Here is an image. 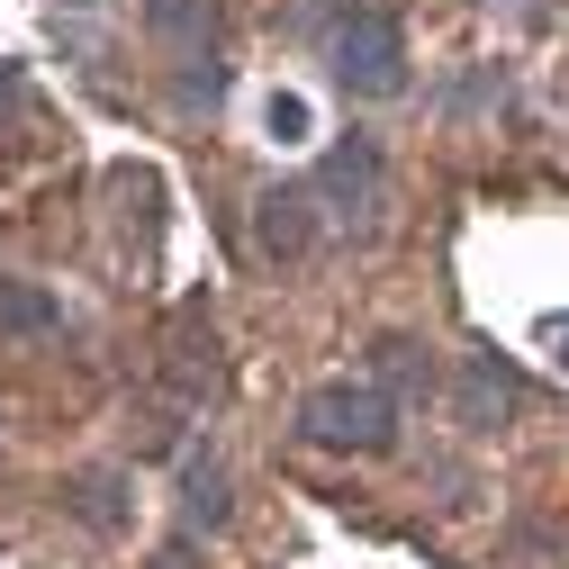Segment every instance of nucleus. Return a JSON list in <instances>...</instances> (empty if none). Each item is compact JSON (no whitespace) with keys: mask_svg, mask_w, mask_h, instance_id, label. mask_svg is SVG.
I'll return each mask as SVG.
<instances>
[{"mask_svg":"<svg viewBox=\"0 0 569 569\" xmlns=\"http://www.w3.org/2000/svg\"><path fill=\"white\" fill-rule=\"evenodd\" d=\"M154 569H190V542H172V551H163V560H154Z\"/></svg>","mask_w":569,"mask_h":569,"instance_id":"nucleus-9","label":"nucleus"},{"mask_svg":"<svg viewBox=\"0 0 569 569\" xmlns=\"http://www.w3.org/2000/svg\"><path fill=\"white\" fill-rule=\"evenodd\" d=\"M0 326H10V335H54L63 308L46 290H28V280H0Z\"/></svg>","mask_w":569,"mask_h":569,"instance_id":"nucleus-5","label":"nucleus"},{"mask_svg":"<svg viewBox=\"0 0 569 569\" xmlns=\"http://www.w3.org/2000/svg\"><path fill=\"white\" fill-rule=\"evenodd\" d=\"M560 343H569V326H560Z\"/></svg>","mask_w":569,"mask_h":569,"instance_id":"nucleus-10","label":"nucleus"},{"mask_svg":"<svg viewBox=\"0 0 569 569\" xmlns=\"http://www.w3.org/2000/svg\"><path fill=\"white\" fill-rule=\"evenodd\" d=\"M326 63H335V82H343V91H362V100L407 91V37H398L389 10H352V19H335Z\"/></svg>","mask_w":569,"mask_h":569,"instance_id":"nucleus-1","label":"nucleus"},{"mask_svg":"<svg viewBox=\"0 0 569 569\" xmlns=\"http://www.w3.org/2000/svg\"><path fill=\"white\" fill-rule=\"evenodd\" d=\"M154 28L190 46V37H208V28H218V10H208V0H154Z\"/></svg>","mask_w":569,"mask_h":569,"instance_id":"nucleus-6","label":"nucleus"},{"mask_svg":"<svg viewBox=\"0 0 569 569\" xmlns=\"http://www.w3.org/2000/svg\"><path fill=\"white\" fill-rule=\"evenodd\" d=\"M317 190L343 199L335 218H371V199H380V154H371V146H335L326 172H317Z\"/></svg>","mask_w":569,"mask_h":569,"instance_id":"nucleus-3","label":"nucleus"},{"mask_svg":"<svg viewBox=\"0 0 569 569\" xmlns=\"http://www.w3.org/2000/svg\"><path fill=\"white\" fill-rule=\"evenodd\" d=\"M308 208H317V190H271L262 199V253H280V262H299L308 253V236H317V218H308Z\"/></svg>","mask_w":569,"mask_h":569,"instance_id":"nucleus-4","label":"nucleus"},{"mask_svg":"<svg viewBox=\"0 0 569 569\" xmlns=\"http://www.w3.org/2000/svg\"><path fill=\"white\" fill-rule=\"evenodd\" d=\"M190 516H208V525L227 516V470L218 461H190Z\"/></svg>","mask_w":569,"mask_h":569,"instance_id":"nucleus-7","label":"nucleus"},{"mask_svg":"<svg viewBox=\"0 0 569 569\" xmlns=\"http://www.w3.org/2000/svg\"><path fill=\"white\" fill-rule=\"evenodd\" d=\"M73 497H82V516H91V525H118V479H109V470H91Z\"/></svg>","mask_w":569,"mask_h":569,"instance_id":"nucleus-8","label":"nucleus"},{"mask_svg":"<svg viewBox=\"0 0 569 569\" xmlns=\"http://www.w3.org/2000/svg\"><path fill=\"white\" fill-rule=\"evenodd\" d=\"M299 425H308V443H326V452H380L389 443V398L335 380V389H317L299 407Z\"/></svg>","mask_w":569,"mask_h":569,"instance_id":"nucleus-2","label":"nucleus"}]
</instances>
